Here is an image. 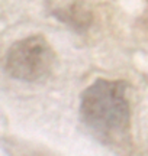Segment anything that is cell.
<instances>
[{"label":"cell","mask_w":148,"mask_h":156,"mask_svg":"<svg viewBox=\"0 0 148 156\" xmlns=\"http://www.w3.org/2000/svg\"><path fill=\"white\" fill-rule=\"evenodd\" d=\"M80 120L103 145H125L129 140L131 129L126 84L105 78L91 83L80 97Z\"/></svg>","instance_id":"6da1fadb"},{"label":"cell","mask_w":148,"mask_h":156,"mask_svg":"<svg viewBox=\"0 0 148 156\" xmlns=\"http://www.w3.org/2000/svg\"><path fill=\"white\" fill-rule=\"evenodd\" d=\"M55 52L42 35H31L17 41L7 49L5 71L13 80L38 83L51 74Z\"/></svg>","instance_id":"7a4b0ae2"},{"label":"cell","mask_w":148,"mask_h":156,"mask_svg":"<svg viewBox=\"0 0 148 156\" xmlns=\"http://www.w3.org/2000/svg\"><path fill=\"white\" fill-rule=\"evenodd\" d=\"M55 13L58 19H61L64 23L70 25L71 28L77 29L80 32L87 29L91 23V13L80 3H73L71 6L58 9Z\"/></svg>","instance_id":"3957f363"}]
</instances>
